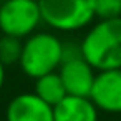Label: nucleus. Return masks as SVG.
Masks as SVG:
<instances>
[{
	"instance_id": "f257e3e1",
	"label": "nucleus",
	"mask_w": 121,
	"mask_h": 121,
	"mask_svg": "<svg viewBox=\"0 0 121 121\" xmlns=\"http://www.w3.org/2000/svg\"><path fill=\"white\" fill-rule=\"evenodd\" d=\"M80 50L96 71L121 68V17L93 23L81 38Z\"/></svg>"
},
{
	"instance_id": "f03ea898",
	"label": "nucleus",
	"mask_w": 121,
	"mask_h": 121,
	"mask_svg": "<svg viewBox=\"0 0 121 121\" xmlns=\"http://www.w3.org/2000/svg\"><path fill=\"white\" fill-rule=\"evenodd\" d=\"M63 61V42L52 32H35L23 40L18 66L37 80L47 73L56 71Z\"/></svg>"
},
{
	"instance_id": "7ed1b4c3",
	"label": "nucleus",
	"mask_w": 121,
	"mask_h": 121,
	"mask_svg": "<svg viewBox=\"0 0 121 121\" xmlns=\"http://www.w3.org/2000/svg\"><path fill=\"white\" fill-rule=\"evenodd\" d=\"M42 22L56 32H76L93 23L95 0H38Z\"/></svg>"
},
{
	"instance_id": "20e7f679",
	"label": "nucleus",
	"mask_w": 121,
	"mask_h": 121,
	"mask_svg": "<svg viewBox=\"0 0 121 121\" xmlns=\"http://www.w3.org/2000/svg\"><path fill=\"white\" fill-rule=\"evenodd\" d=\"M42 22L38 0H4L0 4V32L25 40Z\"/></svg>"
},
{
	"instance_id": "39448f33",
	"label": "nucleus",
	"mask_w": 121,
	"mask_h": 121,
	"mask_svg": "<svg viewBox=\"0 0 121 121\" xmlns=\"http://www.w3.org/2000/svg\"><path fill=\"white\" fill-rule=\"evenodd\" d=\"M56 71L63 81L66 95L90 98L96 70L81 56L80 43H63V61Z\"/></svg>"
},
{
	"instance_id": "423d86ee",
	"label": "nucleus",
	"mask_w": 121,
	"mask_h": 121,
	"mask_svg": "<svg viewBox=\"0 0 121 121\" xmlns=\"http://www.w3.org/2000/svg\"><path fill=\"white\" fill-rule=\"evenodd\" d=\"M90 99L95 103L98 111L101 109L111 114L121 113V68L98 71Z\"/></svg>"
},
{
	"instance_id": "0eeeda50",
	"label": "nucleus",
	"mask_w": 121,
	"mask_h": 121,
	"mask_svg": "<svg viewBox=\"0 0 121 121\" xmlns=\"http://www.w3.org/2000/svg\"><path fill=\"white\" fill-rule=\"evenodd\" d=\"M5 121H53V108L35 93H20L10 99Z\"/></svg>"
},
{
	"instance_id": "6e6552de",
	"label": "nucleus",
	"mask_w": 121,
	"mask_h": 121,
	"mask_svg": "<svg viewBox=\"0 0 121 121\" xmlns=\"http://www.w3.org/2000/svg\"><path fill=\"white\" fill-rule=\"evenodd\" d=\"M53 121H98V108L88 96L66 95L53 106Z\"/></svg>"
},
{
	"instance_id": "1a4fd4ad",
	"label": "nucleus",
	"mask_w": 121,
	"mask_h": 121,
	"mask_svg": "<svg viewBox=\"0 0 121 121\" xmlns=\"http://www.w3.org/2000/svg\"><path fill=\"white\" fill-rule=\"evenodd\" d=\"M33 93L42 101H45L47 104H50L52 108L56 106L66 96V90L63 86V81H61L58 71H52V73H47V75L37 78L35 80Z\"/></svg>"
},
{
	"instance_id": "9d476101",
	"label": "nucleus",
	"mask_w": 121,
	"mask_h": 121,
	"mask_svg": "<svg viewBox=\"0 0 121 121\" xmlns=\"http://www.w3.org/2000/svg\"><path fill=\"white\" fill-rule=\"evenodd\" d=\"M22 47H23V40L2 33V37H0V61H2V65L5 66L18 65Z\"/></svg>"
},
{
	"instance_id": "9b49d317",
	"label": "nucleus",
	"mask_w": 121,
	"mask_h": 121,
	"mask_svg": "<svg viewBox=\"0 0 121 121\" xmlns=\"http://www.w3.org/2000/svg\"><path fill=\"white\" fill-rule=\"evenodd\" d=\"M95 17L109 20L121 17V0H95Z\"/></svg>"
},
{
	"instance_id": "f8f14e48",
	"label": "nucleus",
	"mask_w": 121,
	"mask_h": 121,
	"mask_svg": "<svg viewBox=\"0 0 121 121\" xmlns=\"http://www.w3.org/2000/svg\"><path fill=\"white\" fill-rule=\"evenodd\" d=\"M4 83H5V65H2V61H0V90L4 88Z\"/></svg>"
}]
</instances>
